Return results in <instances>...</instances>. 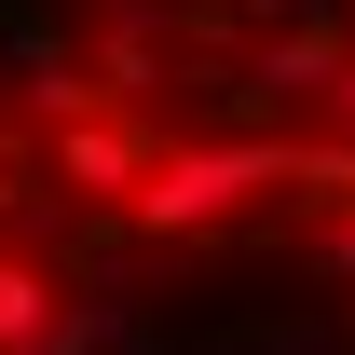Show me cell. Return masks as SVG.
<instances>
[{"mask_svg": "<svg viewBox=\"0 0 355 355\" xmlns=\"http://www.w3.org/2000/svg\"><path fill=\"white\" fill-rule=\"evenodd\" d=\"M260 191H301V137H164V164L137 178L123 219L150 232V246H205V232H232Z\"/></svg>", "mask_w": 355, "mask_h": 355, "instance_id": "1", "label": "cell"}, {"mask_svg": "<svg viewBox=\"0 0 355 355\" xmlns=\"http://www.w3.org/2000/svg\"><path fill=\"white\" fill-rule=\"evenodd\" d=\"M42 164H55V191H83V205L123 219L137 178L164 164V123H150V110H69V123H42Z\"/></svg>", "mask_w": 355, "mask_h": 355, "instance_id": "2", "label": "cell"}, {"mask_svg": "<svg viewBox=\"0 0 355 355\" xmlns=\"http://www.w3.org/2000/svg\"><path fill=\"white\" fill-rule=\"evenodd\" d=\"M83 69H96L110 110H150V83H164V28H150V14H110V28L83 42Z\"/></svg>", "mask_w": 355, "mask_h": 355, "instance_id": "3", "label": "cell"}, {"mask_svg": "<svg viewBox=\"0 0 355 355\" xmlns=\"http://www.w3.org/2000/svg\"><path fill=\"white\" fill-rule=\"evenodd\" d=\"M0 355H69V301H55V273L14 260V246H0Z\"/></svg>", "mask_w": 355, "mask_h": 355, "instance_id": "4", "label": "cell"}, {"mask_svg": "<svg viewBox=\"0 0 355 355\" xmlns=\"http://www.w3.org/2000/svg\"><path fill=\"white\" fill-rule=\"evenodd\" d=\"M342 55H355V42H273V55H260V96H273V110H287V96H328Z\"/></svg>", "mask_w": 355, "mask_h": 355, "instance_id": "5", "label": "cell"}, {"mask_svg": "<svg viewBox=\"0 0 355 355\" xmlns=\"http://www.w3.org/2000/svg\"><path fill=\"white\" fill-rule=\"evenodd\" d=\"M314 273H342V287H355V205H342V219H314Z\"/></svg>", "mask_w": 355, "mask_h": 355, "instance_id": "6", "label": "cell"}, {"mask_svg": "<svg viewBox=\"0 0 355 355\" xmlns=\"http://www.w3.org/2000/svg\"><path fill=\"white\" fill-rule=\"evenodd\" d=\"M314 110H328V137H355V55L328 69V96H314Z\"/></svg>", "mask_w": 355, "mask_h": 355, "instance_id": "7", "label": "cell"}, {"mask_svg": "<svg viewBox=\"0 0 355 355\" xmlns=\"http://www.w3.org/2000/svg\"><path fill=\"white\" fill-rule=\"evenodd\" d=\"M0 205H14V191H0Z\"/></svg>", "mask_w": 355, "mask_h": 355, "instance_id": "8", "label": "cell"}]
</instances>
